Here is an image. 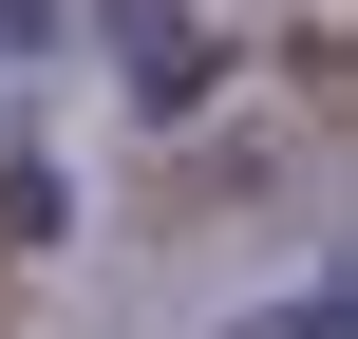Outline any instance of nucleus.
Listing matches in <instances>:
<instances>
[{
	"instance_id": "nucleus-1",
	"label": "nucleus",
	"mask_w": 358,
	"mask_h": 339,
	"mask_svg": "<svg viewBox=\"0 0 358 339\" xmlns=\"http://www.w3.org/2000/svg\"><path fill=\"white\" fill-rule=\"evenodd\" d=\"M38 226H57V170H0V264H19Z\"/></svg>"
}]
</instances>
